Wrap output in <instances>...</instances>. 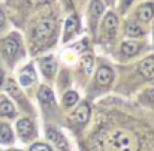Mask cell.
I'll return each mask as SVG.
<instances>
[{"label": "cell", "mask_w": 154, "mask_h": 151, "mask_svg": "<svg viewBox=\"0 0 154 151\" xmlns=\"http://www.w3.org/2000/svg\"><path fill=\"white\" fill-rule=\"evenodd\" d=\"M103 151H139V141L130 130H115L106 136Z\"/></svg>", "instance_id": "1"}, {"label": "cell", "mask_w": 154, "mask_h": 151, "mask_svg": "<svg viewBox=\"0 0 154 151\" xmlns=\"http://www.w3.org/2000/svg\"><path fill=\"white\" fill-rule=\"evenodd\" d=\"M54 27H55V23H54L52 18L42 20V21L35 27V30H33V35H32L33 42H36V44H44V42H47L52 36V33H54Z\"/></svg>", "instance_id": "2"}, {"label": "cell", "mask_w": 154, "mask_h": 151, "mask_svg": "<svg viewBox=\"0 0 154 151\" xmlns=\"http://www.w3.org/2000/svg\"><path fill=\"white\" fill-rule=\"evenodd\" d=\"M2 48H3V52H5V55L8 58H14L17 55L18 50H20V45H18V41L15 38H6L3 41Z\"/></svg>", "instance_id": "3"}, {"label": "cell", "mask_w": 154, "mask_h": 151, "mask_svg": "<svg viewBox=\"0 0 154 151\" xmlns=\"http://www.w3.org/2000/svg\"><path fill=\"white\" fill-rule=\"evenodd\" d=\"M139 73L147 78V79H151L154 78V57H148L145 60L141 61L139 64Z\"/></svg>", "instance_id": "4"}, {"label": "cell", "mask_w": 154, "mask_h": 151, "mask_svg": "<svg viewBox=\"0 0 154 151\" xmlns=\"http://www.w3.org/2000/svg\"><path fill=\"white\" fill-rule=\"evenodd\" d=\"M17 129H18V133L23 139H29L33 133V123L27 118H23L17 123Z\"/></svg>", "instance_id": "5"}, {"label": "cell", "mask_w": 154, "mask_h": 151, "mask_svg": "<svg viewBox=\"0 0 154 151\" xmlns=\"http://www.w3.org/2000/svg\"><path fill=\"white\" fill-rule=\"evenodd\" d=\"M112 78H114V73H112V70H111L108 66L99 67V70H97V73H96V79H97L99 84L108 85V84H111Z\"/></svg>", "instance_id": "6"}, {"label": "cell", "mask_w": 154, "mask_h": 151, "mask_svg": "<svg viewBox=\"0 0 154 151\" xmlns=\"http://www.w3.org/2000/svg\"><path fill=\"white\" fill-rule=\"evenodd\" d=\"M48 139L51 141L55 147H58L61 151H67V144L64 141V136H61V133L55 132V130H48Z\"/></svg>", "instance_id": "7"}, {"label": "cell", "mask_w": 154, "mask_h": 151, "mask_svg": "<svg viewBox=\"0 0 154 151\" xmlns=\"http://www.w3.org/2000/svg\"><path fill=\"white\" fill-rule=\"evenodd\" d=\"M75 120L79 123V124H85L87 121H88V118H90V106L87 105V103H82V105H79V108L75 111Z\"/></svg>", "instance_id": "8"}, {"label": "cell", "mask_w": 154, "mask_h": 151, "mask_svg": "<svg viewBox=\"0 0 154 151\" xmlns=\"http://www.w3.org/2000/svg\"><path fill=\"white\" fill-rule=\"evenodd\" d=\"M154 15V6L153 3H144L139 9H138V18L144 23L150 21L151 17Z\"/></svg>", "instance_id": "9"}, {"label": "cell", "mask_w": 154, "mask_h": 151, "mask_svg": "<svg viewBox=\"0 0 154 151\" xmlns=\"http://www.w3.org/2000/svg\"><path fill=\"white\" fill-rule=\"evenodd\" d=\"M41 67H42V72L47 75V76H52L54 72H55V61L52 57H47L41 61Z\"/></svg>", "instance_id": "10"}, {"label": "cell", "mask_w": 154, "mask_h": 151, "mask_svg": "<svg viewBox=\"0 0 154 151\" xmlns=\"http://www.w3.org/2000/svg\"><path fill=\"white\" fill-rule=\"evenodd\" d=\"M117 24H118V18H117V15L112 14V12H109V14L105 17V20H103V27H105L106 32H114V30L117 29Z\"/></svg>", "instance_id": "11"}, {"label": "cell", "mask_w": 154, "mask_h": 151, "mask_svg": "<svg viewBox=\"0 0 154 151\" xmlns=\"http://www.w3.org/2000/svg\"><path fill=\"white\" fill-rule=\"evenodd\" d=\"M38 97H39V100L42 102V103H47V105H50V103L54 102V94H52V91L48 88V87H45V85H42V87L39 88Z\"/></svg>", "instance_id": "12"}, {"label": "cell", "mask_w": 154, "mask_h": 151, "mask_svg": "<svg viewBox=\"0 0 154 151\" xmlns=\"http://www.w3.org/2000/svg\"><path fill=\"white\" fill-rule=\"evenodd\" d=\"M139 51V45L136 42H132V41H126L121 44V52L124 55H135L136 52Z\"/></svg>", "instance_id": "13"}, {"label": "cell", "mask_w": 154, "mask_h": 151, "mask_svg": "<svg viewBox=\"0 0 154 151\" xmlns=\"http://www.w3.org/2000/svg\"><path fill=\"white\" fill-rule=\"evenodd\" d=\"M0 115L2 117H14L15 115V108L11 102L3 100L0 103Z\"/></svg>", "instance_id": "14"}, {"label": "cell", "mask_w": 154, "mask_h": 151, "mask_svg": "<svg viewBox=\"0 0 154 151\" xmlns=\"http://www.w3.org/2000/svg\"><path fill=\"white\" fill-rule=\"evenodd\" d=\"M12 141V130L8 124H0V142H11Z\"/></svg>", "instance_id": "15"}, {"label": "cell", "mask_w": 154, "mask_h": 151, "mask_svg": "<svg viewBox=\"0 0 154 151\" xmlns=\"http://www.w3.org/2000/svg\"><path fill=\"white\" fill-rule=\"evenodd\" d=\"M103 9H105V6H103V3L100 0H93V2H91L90 14L93 15V20H97V17L103 12Z\"/></svg>", "instance_id": "16"}, {"label": "cell", "mask_w": 154, "mask_h": 151, "mask_svg": "<svg viewBox=\"0 0 154 151\" xmlns=\"http://www.w3.org/2000/svg\"><path fill=\"white\" fill-rule=\"evenodd\" d=\"M75 30H76V18H75V17H70V18H67V21H66V33H64V39L67 41V39L75 33Z\"/></svg>", "instance_id": "17"}, {"label": "cell", "mask_w": 154, "mask_h": 151, "mask_svg": "<svg viewBox=\"0 0 154 151\" xmlns=\"http://www.w3.org/2000/svg\"><path fill=\"white\" fill-rule=\"evenodd\" d=\"M33 76H35L33 69H32V67H27V69H24V72L21 73L20 81H21V84H23V85H29V84H32V82H33Z\"/></svg>", "instance_id": "18"}, {"label": "cell", "mask_w": 154, "mask_h": 151, "mask_svg": "<svg viewBox=\"0 0 154 151\" xmlns=\"http://www.w3.org/2000/svg\"><path fill=\"white\" fill-rule=\"evenodd\" d=\"M126 33H127L129 36H141V35H142V30H141L139 24H136V23H129V24L126 26Z\"/></svg>", "instance_id": "19"}, {"label": "cell", "mask_w": 154, "mask_h": 151, "mask_svg": "<svg viewBox=\"0 0 154 151\" xmlns=\"http://www.w3.org/2000/svg\"><path fill=\"white\" fill-rule=\"evenodd\" d=\"M8 91H9L14 97L21 99V91H20V88H18V85H17V82H15L14 79H9V81H8Z\"/></svg>", "instance_id": "20"}, {"label": "cell", "mask_w": 154, "mask_h": 151, "mask_svg": "<svg viewBox=\"0 0 154 151\" xmlns=\"http://www.w3.org/2000/svg\"><path fill=\"white\" fill-rule=\"evenodd\" d=\"M78 100V94L75 93V91H69V93H66L64 94V97H63V102H64V106H72V105H75Z\"/></svg>", "instance_id": "21"}, {"label": "cell", "mask_w": 154, "mask_h": 151, "mask_svg": "<svg viewBox=\"0 0 154 151\" xmlns=\"http://www.w3.org/2000/svg\"><path fill=\"white\" fill-rule=\"evenodd\" d=\"M81 64H82V69H84V72L88 75V73H91V69H93V58L91 57H82L81 58Z\"/></svg>", "instance_id": "22"}, {"label": "cell", "mask_w": 154, "mask_h": 151, "mask_svg": "<svg viewBox=\"0 0 154 151\" xmlns=\"http://www.w3.org/2000/svg\"><path fill=\"white\" fill-rule=\"evenodd\" d=\"M30 151H51V148L44 144H35V145H32Z\"/></svg>", "instance_id": "23"}, {"label": "cell", "mask_w": 154, "mask_h": 151, "mask_svg": "<svg viewBox=\"0 0 154 151\" xmlns=\"http://www.w3.org/2000/svg\"><path fill=\"white\" fill-rule=\"evenodd\" d=\"M29 3L32 5H39V3H45V2H50V0H27Z\"/></svg>", "instance_id": "24"}, {"label": "cell", "mask_w": 154, "mask_h": 151, "mask_svg": "<svg viewBox=\"0 0 154 151\" xmlns=\"http://www.w3.org/2000/svg\"><path fill=\"white\" fill-rule=\"evenodd\" d=\"M3 24H5V14L0 11V27H2Z\"/></svg>", "instance_id": "25"}, {"label": "cell", "mask_w": 154, "mask_h": 151, "mask_svg": "<svg viewBox=\"0 0 154 151\" xmlns=\"http://www.w3.org/2000/svg\"><path fill=\"white\" fill-rule=\"evenodd\" d=\"M2 81H3V72L0 70V84H2Z\"/></svg>", "instance_id": "26"}, {"label": "cell", "mask_w": 154, "mask_h": 151, "mask_svg": "<svg viewBox=\"0 0 154 151\" xmlns=\"http://www.w3.org/2000/svg\"><path fill=\"white\" fill-rule=\"evenodd\" d=\"M124 2H126V3H129V2H132V0H124Z\"/></svg>", "instance_id": "27"}, {"label": "cell", "mask_w": 154, "mask_h": 151, "mask_svg": "<svg viewBox=\"0 0 154 151\" xmlns=\"http://www.w3.org/2000/svg\"><path fill=\"white\" fill-rule=\"evenodd\" d=\"M9 151H20V150H9Z\"/></svg>", "instance_id": "28"}]
</instances>
